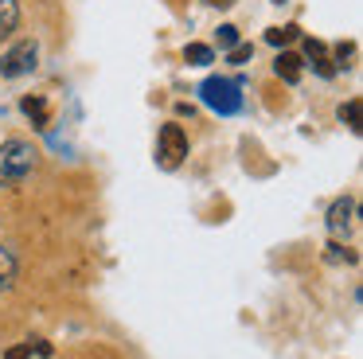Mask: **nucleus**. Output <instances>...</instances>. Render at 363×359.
<instances>
[{"instance_id":"15","label":"nucleus","mask_w":363,"mask_h":359,"mask_svg":"<svg viewBox=\"0 0 363 359\" xmlns=\"http://www.w3.org/2000/svg\"><path fill=\"white\" fill-rule=\"evenodd\" d=\"M235 43H238V28H235V23H223V28H219V47H227V51H230Z\"/></svg>"},{"instance_id":"1","label":"nucleus","mask_w":363,"mask_h":359,"mask_svg":"<svg viewBox=\"0 0 363 359\" xmlns=\"http://www.w3.org/2000/svg\"><path fill=\"white\" fill-rule=\"evenodd\" d=\"M35 164H40V148L32 145V140H4L0 145V184H20V180H28L35 172Z\"/></svg>"},{"instance_id":"11","label":"nucleus","mask_w":363,"mask_h":359,"mask_svg":"<svg viewBox=\"0 0 363 359\" xmlns=\"http://www.w3.org/2000/svg\"><path fill=\"white\" fill-rule=\"evenodd\" d=\"M184 59H188L191 67H211V62H215V51H211L207 43H188V47H184Z\"/></svg>"},{"instance_id":"9","label":"nucleus","mask_w":363,"mask_h":359,"mask_svg":"<svg viewBox=\"0 0 363 359\" xmlns=\"http://www.w3.org/2000/svg\"><path fill=\"white\" fill-rule=\"evenodd\" d=\"M20 109H24V114L32 117L35 129H48V101H43L40 94H28V98L20 101Z\"/></svg>"},{"instance_id":"5","label":"nucleus","mask_w":363,"mask_h":359,"mask_svg":"<svg viewBox=\"0 0 363 359\" xmlns=\"http://www.w3.org/2000/svg\"><path fill=\"white\" fill-rule=\"evenodd\" d=\"M355 215H359V203H355L352 195H340V199L328 207L332 238H352V234H355Z\"/></svg>"},{"instance_id":"18","label":"nucleus","mask_w":363,"mask_h":359,"mask_svg":"<svg viewBox=\"0 0 363 359\" xmlns=\"http://www.w3.org/2000/svg\"><path fill=\"white\" fill-rule=\"evenodd\" d=\"M274 4H285V0H274Z\"/></svg>"},{"instance_id":"14","label":"nucleus","mask_w":363,"mask_h":359,"mask_svg":"<svg viewBox=\"0 0 363 359\" xmlns=\"http://www.w3.org/2000/svg\"><path fill=\"white\" fill-rule=\"evenodd\" d=\"M250 55H254V47H250V43H235V47H230V55H227V62L242 67V62H250Z\"/></svg>"},{"instance_id":"19","label":"nucleus","mask_w":363,"mask_h":359,"mask_svg":"<svg viewBox=\"0 0 363 359\" xmlns=\"http://www.w3.org/2000/svg\"><path fill=\"white\" fill-rule=\"evenodd\" d=\"M0 359H4V355H0Z\"/></svg>"},{"instance_id":"13","label":"nucleus","mask_w":363,"mask_h":359,"mask_svg":"<svg viewBox=\"0 0 363 359\" xmlns=\"http://www.w3.org/2000/svg\"><path fill=\"white\" fill-rule=\"evenodd\" d=\"M340 121H347L355 133H359V98H352V101H344V106H340Z\"/></svg>"},{"instance_id":"7","label":"nucleus","mask_w":363,"mask_h":359,"mask_svg":"<svg viewBox=\"0 0 363 359\" xmlns=\"http://www.w3.org/2000/svg\"><path fill=\"white\" fill-rule=\"evenodd\" d=\"M274 70H277V78H285V82H301L305 59H301V55H293V51H281V55H277V62H274Z\"/></svg>"},{"instance_id":"16","label":"nucleus","mask_w":363,"mask_h":359,"mask_svg":"<svg viewBox=\"0 0 363 359\" xmlns=\"http://www.w3.org/2000/svg\"><path fill=\"white\" fill-rule=\"evenodd\" d=\"M328 262H355V254H352V250H344L340 242H332V246H328Z\"/></svg>"},{"instance_id":"8","label":"nucleus","mask_w":363,"mask_h":359,"mask_svg":"<svg viewBox=\"0 0 363 359\" xmlns=\"http://www.w3.org/2000/svg\"><path fill=\"white\" fill-rule=\"evenodd\" d=\"M20 23V0H0V43L16 31Z\"/></svg>"},{"instance_id":"17","label":"nucleus","mask_w":363,"mask_h":359,"mask_svg":"<svg viewBox=\"0 0 363 359\" xmlns=\"http://www.w3.org/2000/svg\"><path fill=\"white\" fill-rule=\"evenodd\" d=\"M211 4H223V8H227V4H235V0H211Z\"/></svg>"},{"instance_id":"4","label":"nucleus","mask_w":363,"mask_h":359,"mask_svg":"<svg viewBox=\"0 0 363 359\" xmlns=\"http://www.w3.org/2000/svg\"><path fill=\"white\" fill-rule=\"evenodd\" d=\"M157 156H160V168H168V172L184 164V156H188V133H184L176 121H168L164 129H160V137H157Z\"/></svg>"},{"instance_id":"2","label":"nucleus","mask_w":363,"mask_h":359,"mask_svg":"<svg viewBox=\"0 0 363 359\" xmlns=\"http://www.w3.org/2000/svg\"><path fill=\"white\" fill-rule=\"evenodd\" d=\"M199 98H203L207 109H215V114H238L242 109V86L230 82V78H203V86H199Z\"/></svg>"},{"instance_id":"6","label":"nucleus","mask_w":363,"mask_h":359,"mask_svg":"<svg viewBox=\"0 0 363 359\" xmlns=\"http://www.w3.org/2000/svg\"><path fill=\"white\" fill-rule=\"evenodd\" d=\"M305 55H308V62H313L316 74H324V78L336 74V62L328 59V47H324L320 39H308V43H305Z\"/></svg>"},{"instance_id":"10","label":"nucleus","mask_w":363,"mask_h":359,"mask_svg":"<svg viewBox=\"0 0 363 359\" xmlns=\"http://www.w3.org/2000/svg\"><path fill=\"white\" fill-rule=\"evenodd\" d=\"M12 281H16V254L0 246V293H9Z\"/></svg>"},{"instance_id":"3","label":"nucleus","mask_w":363,"mask_h":359,"mask_svg":"<svg viewBox=\"0 0 363 359\" xmlns=\"http://www.w3.org/2000/svg\"><path fill=\"white\" fill-rule=\"evenodd\" d=\"M35 62H40V43L35 39H20V43H12L9 51L0 55V78H24L35 70Z\"/></svg>"},{"instance_id":"12","label":"nucleus","mask_w":363,"mask_h":359,"mask_svg":"<svg viewBox=\"0 0 363 359\" xmlns=\"http://www.w3.org/2000/svg\"><path fill=\"white\" fill-rule=\"evenodd\" d=\"M297 35H301V28H297V23H285V28H269V31H266V43L285 47V43H293Z\"/></svg>"}]
</instances>
